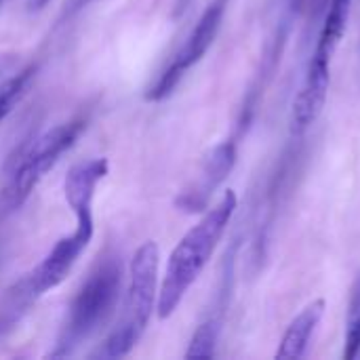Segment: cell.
Returning a JSON list of instances; mask_svg holds the SVG:
<instances>
[{
	"instance_id": "13",
	"label": "cell",
	"mask_w": 360,
	"mask_h": 360,
	"mask_svg": "<svg viewBox=\"0 0 360 360\" xmlns=\"http://www.w3.org/2000/svg\"><path fill=\"white\" fill-rule=\"evenodd\" d=\"M219 333H221V316L211 314L207 316L194 331L186 356L188 359H213L215 356V348L219 342Z\"/></svg>"
},
{
	"instance_id": "1",
	"label": "cell",
	"mask_w": 360,
	"mask_h": 360,
	"mask_svg": "<svg viewBox=\"0 0 360 360\" xmlns=\"http://www.w3.org/2000/svg\"><path fill=\"white\" fill-rule=\"evenodd\" d=\"M238 207V198L232 190L224 192V196L205 211L200 221L192 226L186 236L173 249L162 283L158 287L156 314L160 321H167L175 314L192 285L198 281L207 264L211 262L217 245L221 243L234 213Z\"/></svg>"
},
{
	"instance_id": "14",
	"label": "cell",
	"mask_w": 360,
	"mask_h": 360,
	"mask_svg": "<svg viewBox=\"0 0 360 360\" xmlns=\"http://www.w3.org/2000/svg\"><path fill=\"white\" fill-rule=\"evenodd\" d=\"M356 356H360V274L350 289L344 338V359L354 360Z\"/></svg>"
},
{
	"instance_id": "15",
	"label": "cell",
	"mask_w": 360,
	"mask_h": 360,
	"mask_svg": "<svg viewBox=\"0 0 360 360\" xmlns=\"http://www.w3.org/2000/svg\"><path fill=\"white\" fill-rule=\"evenodd\" d=\"M91 2H93V0H72V2H70V6L65 8V17H72V15L80 13V11H82V8H86Z\"/></svg>"
},
{
	"instance_id": "9",
	"label": "cell",
	"mask_w": 360,
	"mask_h": 360,
	"mask_svg": "<svg viewBox=\"0 0 360 360\" xmlns=\"http://www.w3.org/2000/svg\"><path fill=\"white\" fill-rule=\"evenodd\" d=\"M325 314V300H314L310 302L287 327L278 350H276V359H304L310 346V340L316 331V327L321 325Z\"/></svg>"
},
{
	"instance_id": "16",
	"label": "cell",
	"mask_w": 360,
	"mask_h": 360,
	"mask_svg": "<svg viewBox=\"0 0 360 360\" xmlns=\"http://www.w3.org/2000/svg\"><path fill=\"white\" fill-rule=\"evenodd\" d=\"M46 2L49 0H30V11H40L46 6Z\"/></svg>"
},
{
	"instance_id": "17",
	"label": "cell",
	"mask_w": 360,
	"mask_h": 360,
	"mask_svg": "<svg viewBox=\"0 0 360 360\" xmlns=\"http://www.w3.org/2000/svg\"><path fill=\"white\" fill-rule=\"evenodd\" d=\"M4 2H6V0H0V8H2V6H4Z\"/></svg>"
},
{
	"instance_id": "6",
	"label": "cell",
	"mask_w": 360,
	"mask_h": 360,
	"mask_svg": "<svg viewBox=\"0 0 360 360\" xmlns=\"http://www.w3.org/2000/svg\"><path fill=\"white\" fill-rule=\"evenodd\" d=\"M93 219L89 221H76V228L70 236H63L55 243V247L44 255V259L30 270L27 274H23L32 287V291L42 297L44 293H49L51 289L59 287L65 276L72 272V268L76 266L78 257L84 253V249L89 247V243L93 240Z\"/></svg>"
},
{
	"instance_id": "4",
	"label": "cell",
	"mask_w": 360,
	"mask_h": 360,
	"mask_svg": "<svg viewBox=\"0 0 360 360\" xmlns=\"http://www.w3.org/2000/svg\"><path fill=\"white\" fill-rule=\"evenodd\" d=\"M86 122L82 118H72L61 122L42 135L23 143L17 154L8 160L6 181L0 194V213H15L36 190L42 177L59 162V158L74 148Z\"/></svg>"
},
{
	"instance_id": "12",
	"label": "cell",
	"mask_w": 360,
	"mask_h": 360,
	"mask_svg": "<svg viewBox=\"0 0 360 360\" xmlns=\"http://www.w3.org/2000/svg\"><path fill=\"white\" fill-rule=\"evenodd\" d=\"M352 2L354 0H329L327 13H325V19H323V27L319 32L316 46H314L316 55L333 59V55H335L342 38H344L346 25H348Z\"/></svg>"
},
{
	"instance_id": "3",
	"label": "cell",
	"mask_w": 360,
	"mask_h": 360,
	"mask_svg": "<svg viewBox=\"0 0 360 360\" xmlns=\"http://www.w3.org/2000/svg\"><path fill=\"white\" fill-rule=\"evenodd\" d=\"M158 264L160 251L154 240L143 243L135 251L129 272V287L124 293L122 316L116 329L105 338V342L99 344L95 352H91V359H122L129 356L139 344L158 302Z\"/></svg>"
},
{
	"instance_id": "2",
	"label": "cell",
	"mask_w": 360,
	"mask_h": 360,
	"mask_svg": "<svg viewBox=\"0 0 360 360\" xmlns=\"http://www.w3.org/2000/svg\"><path fill=\"white\" fill-rule=\"evenodd\" d=\"M122 291V264L116 255H105L91 270L86 281L72 297L59 335L49 359H68L82 344L95 338L112 319Z\"/></svg>"
},
{
	"instance_id": "10",
	"label": "cell",
	"mask_w": 360,
	"mask_h": 360,
	"mask_svg": "<svg viewBox=\"0 0 360 360\" xmlns=\"http://www.w3.org/2000/svg\"><path fill=\"white\" fill-rule=\"evenodd\" d=\"M38 300L40 297L32 291L25 276H21L4 291L0 300V346L13 338V333L19 329V325L23 323V319L30 314Z\"/></svg>"
},
{
	"instance_id": "5",
	"label": "cell",
	"mask_w": 360,
	"mask_h": 360,
	"mask_svg": "<svg viewBox=\"0 0 360 360\" xmlns=\"http://www.w3.org/2000/svg\"><path fill=\"white\" fill-rule=\"evenodd\" d=\"M228 2L230 0H211L207 4V8L198 17L196 25L192 27V32L188 34L184 44L171 57L167 68L158 74L154 84L146 91L148 101L158 103V101H165L169 95H173V91L184 80V76L207 55V51L213 46V42L221 30L224 17L228 11Z\"/></svg>"
},
{
	"instance_id": "7",
	"label": "cell",
	"mask_w": 360,
	"mask_h": 360,
	"mask_svg": "<svg viewBox=\"0 0 360 360\" xmlns=\"http://www.w3.org/2000/svg\"><path fill=\"white\" fill-rule=\"evenodd\" d=\"M236 165V141L226 139L217 143L202 160L196 177L186 186L177 200L175 207L184 213H202L209 209V202L215 194V190L226 181V177L232 173Z\"/></svg>"
},
{
	"instance_id": "8",
	"label": "cell",
	"mask_w": 360,
	"mask_h": 360,
	"mask_svg": "<svg viewBox=\"0 0 360 360\" xmlns=\"http://www.w3.org/2000/svg\"><path fill=\"white\" fill-rule=\"evenodd\" d=\"M108 160L105 158H91L84 162L74 165L63 181L65 202L76 215V221L93 219V198L99 181L108 175Z\"/></svg>"
},
{
	"instance_id": "11",
	"label": "cell",
	"mask_w": 360,
	"mask_h": 360,
	"mask_svg": "<svg viewBox=\"0 0 360 360\" xmlns=\"http://www.w3.org/2000/svg\"><path fill=\"white\" fill-rule=\"evenodd\" d=\"M38 74L36 63L17 68L13 59H0V124L19 105Z\"/></svg>"
}]
</instances>
